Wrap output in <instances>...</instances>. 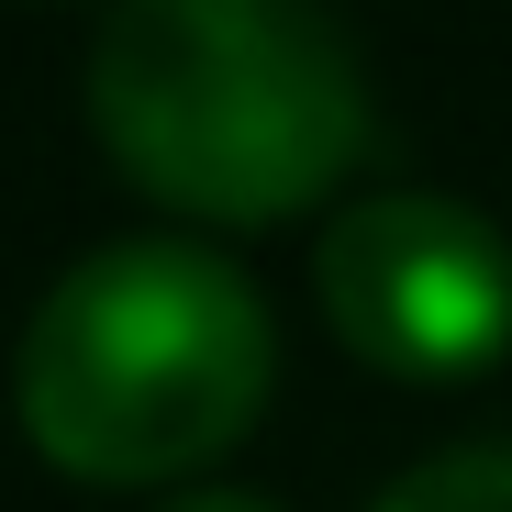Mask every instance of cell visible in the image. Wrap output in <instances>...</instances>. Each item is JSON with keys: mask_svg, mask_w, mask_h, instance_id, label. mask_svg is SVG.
Wrapping results in <instances>:
<instances>
[{"mask_svg": "<svg viewBox=\"0 0 512 512\" xmlns=\"http://www.w3.org/2000/svg\"><path fill=\"white\" fill-rule=\"evenodd\" d=\"M90 134L212 234L301 223L368 156V67L323 0H112L90 34Z\"/></svg>", "mask_w": 512, "mask_h": 512, "instance_id": "1", "label": "cell"}, {"mask_svg": "<svg viewBox=\"0 0 512 512\" xmlns=\"http://www.w3.org/2000/svg\"><path fill=\"white\" fill-rule=\"evenodd\" d=\"M167 512H268V501H256V490H179Z\"/></svg>", "mask_w": 512, "mask_h": 512, "instance_id": "5", "label": "cell"}, {"mask_svg": "<svg viewBox=\"0 0 512 512\" xmlns=\"http://www.w3.org/2000/svg\"><path fill=\"white\" fill-rule=\"evenodd\" d=\"M368 512H512V446L423 457V468H412V479H390Z\"/></svg>", "mask_w": 512, "mask_h": 512, "instance_id": "4", "label": "cell"}, {"mask_svg": "<svg viewBox=\"0 0 512 512\" xmlns=\"http://www.w3.org/2000/svg\"><path fill=\"white\" fill-rule=\"evenodd\" d=\"M312 301L334 346L401 390H457L512 357V245L446 190H368L323 223Z\"/></svg>", "mask_w": 512, "mask_h": 512, "instance_id": "3", "label": "cell"}, {"mask_svg": "<svg viewBox=\"0 0 512 512\" xmlns=\"http://www.w3.org/2000/svg\"><path fill=\"white\" fill-rule=\"evenodd\" d=\"M279 323L245 268L212 245L134 234L101 245L34 301L23 323V435L78 490H167L234 457L268 412Z\"/></svg>", "mask_w": 512, "mask_h": 512, "instance_id": "2", "label": "cell"}]
</instances>
